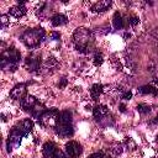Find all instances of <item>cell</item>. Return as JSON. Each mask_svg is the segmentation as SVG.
Instances as JSON below:
<instances>
[{"instance_id": "1", "label": "cell", "mask_w": 158, "mask_h": 158, "mask_svg": "<svg viewBox=\"0 0 158 158\" xmlns=\"http://www.w3.org/2000/svg\"><path fill=\"white\" fill-rule=\"evenodd\" d=\"M73 43L77 51L81 53H88L93 48L94 36L93 32L85 27H79L73 33Z\"/></svg>"}, {"instance_id": "2", "label": "cell", "mask_w": 158, "mask_h": 158, "mask_svg": "<svg viewBox=\"0 0 158 158\" xmlns=\"http://www.w3.org/2000/svg\"><path fill=\"white\" fill-rule=\"evenodd\" d=\"M56 133L62 138L72 137L74 133L73 123H72V112L69 110H64L59 112L57 125H56Z\"/></svg>"}, {"instance_id": "3", "label": "cell", "mask_w": 158, "mask_h": 158, "mask_svg": "<svg viewBox=\"0 0 158 158\" xmlns=\"http://www.w3.org/2000/svg\"><path fill=\"white\" fill-rule=\"evenodd\" d=\"M20 59H21V53L15 47H10V48H7L6 51H4L1 53L0 65L4 70L15 72L17 69Z\"/></svg>"}, {"instance_id": "4", "label": "cell", "mask_w": 158, "mask_h": 158, "mask_svg": "<svg viewBox=\"0 0 158 158\" xmlns=\"http://www.w3.org/2000/svg\"><path fill=\"white\" fill-rule=\"evenodd\" d=\"M20 38H21V41L23 42V44L26 47L36 48L46 38V32H44L43 28H30V30H26L21 35Z\"/></svg>"}, {"instance_id": "5", "label": "cell", "mask_w": 158, "mask_h": 158, "mask_svg": "<svg viewBox=\"0 0 158 158\" xmlns=\"http://www.w3.org/2000/svg\"><path fill=\"white\" fill-rule=\"evenodd\" d=\"M58 116H59V111L56 107L46 109L37 120H38V123L42 127H44V128H47V127H56Z\"/></svg>"}, {"instance_id": "6", "label": "cell", "mask_w": 158, "mask_h": 158, "mask_svg": "<svg viewBox=\"0 0 158 158\" xmlns=\"http://www.w3.org/2000/svg\"><path fill=\"white\" fill-rule=\"evenodd\" d=\"M40 65H41V53L33 51L31 54H28L26 57V59H25V68L28 72L36 73L40 69Z\"/></svg>"}, {"instance_id": "7", "label": "cell", "mask_w": 158, "mask_h": 158, "mask_svg": "<svg viewBox=\"0 0 158 158\" xmlns=\"http://www.w3.org/2000/svg\"><path fill=\"white\" fill-rule=\"evenodd\" d=\"M33 126H35V123H33V121L31 118H25V120L17 122L12 128L16 130L22 137H26V136H28L31 133V131L33 130Z\"/></svg>"}, {"instance_id": "8", "label": "cell", "mask_w": 158, "mask_h": 158, "mask_svg": "<svg viewBox=\"0 0 158 158\" xmlns=\"http://www.w3.org/2000/svg\"><path fill=\"white\" fill-rule=\"evenodd\" d=\"M26 96H27V85L25 83H20V84L15 85L10 91V98L14 100L22 101Z\"/></svg>"}, {"instance_id": "9", "label": "cell", "mask_w": 158, "mask_h": 158, "mask_svg": "<svg viewBox=\"0 0 158 158\" xmlns=\"http://www.w3.org/2000/svg\"><path fill=\"white\" fill-rule=\"evenodd\" d=\"M83 148L80 146V143H78L77 141H69L65 143V153L70 157V158H77L81 154Z\"/></svg>"}, {"instance_id": "10", "label": "cell", "mask_w": 158, "mask_h": 158, "mask_svg": "<svg viewBox=\"0 0 158 158\" xmlns=\"http://www.w3.org/2000/svg\"><path fill=\"white\" fill-rule=\"evenodd\" d=\"M22 136L14 128H11L10 133H9V138H7V152H11L14 148L19 147L21 143Z\"/></svg>"}, {"instance_id": "11", "label": "cell", "mask_w": 158, "mask_h": 158, "mask_svg": "<svg viewBox=\"0 0 158 158\" xmlns=\"http://www.w3.org/2000/svg\"><path fill=\"white\" fill-rule=\"evenodd\" d=\"M59 148L58 146L54 143V142H46L42 147V154H43V158H51V157H54L56 154L59 153Z\"/></svg>"}, {"instance_id": "12", "label": "cell", "mask_w": 158, "mask_h": 158, "mask_svg": "<svg viewBox=\"0 0 158 158\" xmlns=\"http://www.w3.org/2000/svg\"><path fill=\"white\" fill-rule=\"evenodd\" d=\"M27 12V9L25 7V1H19L17 5L12 6L10 10H9V15L16 17V19H20L22 16H25Z\"/></svg>"}, {"instance_id": "13", "label": "cell", "mask_w": 158, "mask_h": 158, "mask_svg": "<svg viewBox=\"0 0 158 158\" xmlns=\"http://www.w3.org/2000/svg\"><path fill=\"white\" fill-rule=\"evenodd\" d=\"M20 102H21V107H22V110L30 112V111L33 109V106L38 102V100H37L35 96H32V95H27V96H26L22 101H20Z\"/></svg>"}, {"instance_id": "14", "label": "cell", "mask_w": 158, "mask_h": 158, "mask_svg": "<svg viewBox=\"0 0 158 158\" xmlns=\"http://www.w3.org/2000/svg\"><path fill=\"white\" fill-rule=\"evenodd\" d=\"M107 112H109V109H107V106L106 105H104V104H98L96 106H94V109H93V115H94V117H95V120H101V118H104L106 115H107Z\"/></svg>"}, {"instance_id": "15", "label": "cell", "mask_w": 158, "mask_h": 158, "mask_svg": "<svg viewBox=\"0 0 158 158\" xmlns=\"http://www.w3.org/2000/svg\"><path fill=\"white\" fill-rule=\"evenodd\" d=\"M112 5V2L110 0H104V1H98L94 5H91V11L93 12H104L106 10L110 9V6Z\"/></svg>"}, {"instance_id": "16", "label": "cell", "mask_w": 158, "mask_h": 158, "mask_svg": "<svg viewBox=\"0 0 158 158\" xmlns=\"http://www.w3.org/2000/svg\"><path fill=\"white\" fill-rule=\"evenodd\" d=\"M51 22H52V25H53L54 27H57V26L65 25V23L68 22V19H67V16L63 15V14H56V15H53V16L51 17Z\"/></svg>"}, {"instance_id": "17", "label": "cell", "mask_w": 158, "mask_h": 158, "mask_svg": "<svg viewBox=\"0 0 158 158\" xmlns=\"http://www.w3.org/2000/svg\"><path fill=\"white\" fill-rule=\"evenodd\" d=\"M112 23H114V28L115 30H121L122 27H125V20L122 17V15L116 11L114 14V17H112Z\"/></svg>"}, {"instance_id": "18", "label": "cell", "mask_w": 158, "mask_h": 158, "mask_svg": "<svg viewBox=\"0 0 158 158\" xmlns=\"http://www.w3.org/2000/svg\"><path fill=\"white\" fill-rule=\"evenodd\" d=\"M102 90H104V85H102V84H94V85L91 86V89H90L91 99H93L94 101H96V100L99 99V96L101 95Z\"/></svg>"}, {"instance_id": "19", "label": "cell", "mask_w": 158, "mask_h": 158, "mask_svg": "<svg viewBox=\"0 0 158 158\" xmlns=\"http://www.w3.org/2000/svg\"><path fill=\"white\" fill-rule=\"evenodd\" d=\"M137 91L139 94H149V95H153V96H158V89L152 86V85H143V86L138 88Z\"/></svg>"}, {"instance_id": "20", "label": "cell", "mask_w": 158, "mask_h": 158, "mask_svg": "<svg viewBox=\"0 0 158 158\" xmlns=\"http://www.w3.org/2000/svg\"><path fill=\"white\" fill-rule=\"evenodd\" d=\"M137 111L141 114V115H146L151 111V106L147 105V104H138L137 105Z\"/></svg>"}, {"instance_id": "21", "label": "cell", "mask_w": 158, "mask_h": 158, "mask_svg": "<svg viewBox=\"0 0 158 158\" xmlns=\"http://www.w3.org/2000/svg\"><path fill=\"white\" fill-rule=\"evenodd\" d=\"M102 62H104L102 54L101 53H95V56H94V64L95 65H100Z\"/></svg>"}, {"instance_id": "22", "label": "cell", "mask_w": 158, "mask_h": 158, "mask_svg": "<svg viewBox=\"0 0 158 158\" xmlns=\"http://www.w3.org/2000/svg\"><path fill=\"white\" fill-rule=\"evenodd\" d=\"M60 40V33L59 32H56V31H53V32H51L49 33V41H54V42H58Z\"/></svg>"}, {"instance_id": "23", "label": "cell", "mask_w": 158, "mask_h": 158, "mask_svg": "<svg viewBox=\"0 0 158 158\" xmlns=\"http://www.w3.org/2000/svg\"><path fill=\"white\" fill-rule=\"evenodd\" d=\"M138 22H139V19H138L137 16H131V17L128 19V23H130L131 26H136Z\"/></svg>"}, {"instance_id": "24", "label": "cell", "mask_w": 158, "mask_h": 158, "mask_svg": "<svg viewBox=\"0 0 158 158\" xmlns=\"http://www.w3.org/2000/svg\"><path fill=\"white\" fill-rule=\"evenodd\" d=\"M104 157V152H96V153H93V154H90L88 158H102Z\"/></svg>"}, {"instance_id": "25", "label": "cell", "mask_w": 158, "mask_h": 158, "mask_svg": "<svg viewBox=\"0 0 158 158\" xmlns=\"http://www.w3.org/2000/svg\"><path fill=\"white\" fill-rule=\"evenodd\" d=\"M0 20H1V27H5V25L7 23V15H1Z\"/></svg>"}, {"instance_id": "26", "label": "cell", "mask_w": 158, "mask_h": 158, "mask_svg": "<svg viewBox=\"0 0 158 158\" xmlns=\"http://www.w3.org/2000/svg\"><path fill=\"white\" fill-rule=\"evenodd\" d=\"M132 98V93L131 91H126L125 94H122V99L123 100H130Z\"/></svg>"}, {"instance_id": "27", "label": "cell", "mask_w": 158, "mask_h": 158, "mask_svg": "<svg viewBox=\"0 0 158 158\" xmlns=\"http://www.w3.org/2000/svg\"><path fill=\"white\" fill-rule=\"evenodd\" d=\"M51 158H67V157H65V154H64L62 151H59V153H58V154H56L54 157H51Z\"/></svg>"}, {"instance_id": "28", "label": "cell", "mask_w": 158, "mask_h": 158, "mask_svg": "<svg viewBox=\"0 0 158 158\" xmlns=\"http://www.w3.org/2000/svg\"><path fill=\"white\" fill-rule=\"evenodd\" d=\"M65 84H67V80H65V79H63V80H62V83L59 84V88H64V86H65Z\"/></svg>"}, {"instance_id": "29", "label": "cell", "mask_w": 158, "mask_h": 158, "mask_svg": "<svg viewBox=\"0 0 158 158\" xmlns=\"http://www.w3.org/2000/svg\"><path fill=\"white\" fill-rule=\"evenodd\" d=\"M120 110H121L122 112H125V110H126V107H125V105H123V104H121V105H120Z\"/></svg>"}, {"instance_id": "30", "label": "cell", "mask_w": 158, "mask_h": 158, "mask_svg": "<svg viewBox=\"0 0 158 158\" xmlns=\"http://www.w3.org/2000/svg\"><path fill=\"white\" fill-rule=\"evenodd\" d=\"M102 158H112L111 156H109V154H104V157Z\"/></svg>"}, {"instance_id": "31", "label": "cell", "mask_w": 158, "mask_h": 158, "mask_svg": "<svg viewBox=\"0 0 158 158\" xmlns=\"http://www.w3.org/2000/svg\"><path fill=\"white\" fill-rule=\"evenodd\" d=\"M154 83H156V84H157V85H158V78H157V79H156V80H154Z\"/></svg>"}, {"instance_id": "32", "label": "cell", "mask_w": 158, "mask_h": 158, "mask_svg": "<svg viewBox=\"0 0 158 158\" xmlns=\"http://www.w3.org/2000/svg\"><path fill=\"white\" fill-rule=\"evenodd\" d=\"M156 142L158 143V135H157V137H156Z\"/></svg>"}, {"instance_id": "33", "label": "cell", "mask_w": 158, "mask_h": 158, "mask_svg": "<svg viewBox=\"0 0 158 158\" xmlns=\"http://www.w3.org/2000/svg\"><path fill=\"white\" fill-rule=\"evenodd\" d=\"M156 121H157V122H158V115H157V117H156Z\"/></svg>"}]
</instances>
